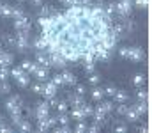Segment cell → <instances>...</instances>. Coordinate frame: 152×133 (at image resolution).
I'll return each instance as SVG.
<instances>
[{
	"label": "cell",
	"mask_w": 152,
	"mask_h": 133,
	"mask_svg": "<svg viewBox=\"0 0 152 133\" xmlns=\"http://www.w3.org/2000/svg\"><path fill=\"white\" fill-rule=\"evenodd\" d=\"M11 76L16 80V84H18L20 87H27V85L30 84V76H28L27 71L21 69V66H20V68H12V69H11Z\"/></svg>",
	"instance_id": "cell-1"
},
{
	"label": "cell",
	"mask_w": 152,
	"mask_h": 133,
	"mask_svg": "<svg viewBox=\"0 0 152 133\" xmlns=\"http://www.w3.org/2000/svg\"><path fill=\"white\" fill-rule=\"evenodd\" d=\"M133 11V0H118L115 5V12L122 18H127Z\"/></svg>",
	"instance_id": "cell-2"
},
{
	"label": "cell",
	"mask_w": 152,
	"mask_h": 133,
	"mask_svg": "<svg viewBox=\"0 0 152 133\" xmlns=\"http://www.w3.org/2000/svg\"><path fill=\"white\" fill-rule=\"evenodd\" d=\"M5 110L9 112V115L21 112V98H20V96H11V98L5 101Z\"/></svg>",
	"instance_id": "cell-3"
},
{
	"label": "cell",
	"mask_w": 152,
	"mask_h": 133,
	"mask_svg": "<svg viewBox=\"0 0 152 133\" xmlns=\"http://www.w3.org/2000/svg\"><path fill=\"white\" fill-rule=\"evenodd\" d=\"M50 57V68H55V69H64L67 66V60L60 55V53H48Z\"/></svg>",
	"instance_id": "cell-4"
},
{
	"label": "cell",
	"mask_w": 152,
	"mask_h": 133,
	"mask_svg": "<svg viewBox=\"0 0 152 133\" xmlns=\"http://www.w3.org/2000/svg\"><path fill=\"white\" fill-rule=\"evenodd\" d=\"M57 85L51 82V80H46V82H42V96H44V99H50V98H55L57 96Z\"/></svg>",
	"instance_id": "cell-5"
},
{
	"label": "cell",
	"mask_w": 152,
	"mask_h": 133,
	"mask_svg": "<svg viewBox=\"0 0 152 133\" xmlns=\"http://www.w3.org/2000/svg\"><path fill=\"white\" fill-rule=\"evenodd\" d=\"M32 76L37 80V82H46L50 78V68H44V66H37L36 71L32 73Z\"/></svg>",
	"instance_id": "cell-6"
},
{
	"label": "cell",
	"mask_w": 152,
	"mask_h": 133,
	"mask_svg": "<svg viewBox=\"0 0 152 133\" xmlns=\"http://www.w3.org/2000/svg\"><path fill=\"white\" fill-rule=\"evenodd\" d=\"M50 115V105H48V99L37 103L36 107V119H42V117H48Z\"/></svg>",
	"instance_id": "cell-7"
},
{
	"label": "cell",
	"mask_w": 152,
	"mask_h": 133,
	"mask_svg": "<svg viewBox=\"0 0 152 133\" xmlns=\"http://www.w3.org/2000/svg\"><path fill=\"white\" fill-rule=\"evenodd\" d=\"M127 59L133 60V62H140L143 59V50L140 46H129V53H127Z\"/></svg>",
	"instance_id": "cell-8"
},
{
	"label": "cell",
	"mask_w": 152,
	"mask_h": 133,
	"mask_svg": "<svg viewBox=\"0 0 152 133\" xmlns=\"http://www.w3.org/2000/svg\"><path fill=\"white\" fill-rule=\"evenodd\" d=\"M14 29L16 30H28L30 32V20L23 14L21 18H16L14 20Z\"/></svg>",
	"instance_id": "cell-9"
},
{
	"label": "cell",
	"mask_w": 152,
	"mask_h": 133,
	"mask_svg": "<svg viewBox=\"0 0 152 133\" xmlns=\"http://www.w3.org/2000/svg\"><path fill=\"white\" fill-rule=\"evenodd\" d=\"M92 117H94V123H97V124H104V121H106V112L103 110V107L99 105L97 108H94V114H92Z\"/></svg>",
	"instance_id": "cell-10"
},
{
	"label": "cell",
	"mask_w": 152,
	"mask_h": 133,
	"mask_svg": "<svg viewBox=\"0 0 152 133\" xmlns=\"http://www.w3.org/2000/svg\"><path fill=\"white\" fill-rule=\"evenodd\" d=\"M36 64L37 66H44V68H50V57L46 51H37L36 53Z\"/></svg>",
	"instance_id": "cell-11"
},
{
	"label": "cell",
	"mask_w": 152,
	"mask_h": 133,
	"mask_svg": "<svg viewBox=\"0 0 152 133\" xmlns=\"http://www.w3.org/2000/svg\"><path fill=\"white\" fill-rule=\"evenodd\" d=\"M124 117H126V121H127V123H136V121L140 119V114L134 110V107H133V108H131V107H127V110H126Z\"/></svg>",
	"instance_id": "cell-12"
},
{
	"label": "cell",
	"mask_w": 152,
	"mask_h": 133,
	"mask_svg": "<svg viewBox=\"0 0 152 133\" xmlns=\"http://www.w3.org/2000/svg\"><path fill=\"white\" fill-rule=\"evenodd\" d=\"M12 60H14L12 53L4 51V50L0 48V66H11V64H12Z\"/></svg>",
	"instance_id": "cell-13"
},
{
	"label": "cell",
	"mask_w": 152,
	"mask_h": 133,
	"mask_svg": "<svg viewBox=\"0 0 152 133\" xmlns=\"http://www.w3.org/2000/svg\"><path fill=\"white\" fill-rule=\"evenodd\" d=\"M67 103H69L71 107H80V105H81V103H85V101H83V96H81V94L71 92V94L67 96Z\"/></svg>",
	"instance_id": "cell-14"
},
{
	"label": "cell",
	"mask_w": 152,
	"mask_h": 133,
	"mask_svg": "<svg viewBox=\"0 0 152 133\" xmlns=\"http://www.w3.org/2000/svg\"><path fill=\"white\" fill-rule=\"evenodd\" d=\"M36 68H37L36 60H28V59H25V60L21 62V69H23V71H27L28 75H32V73L36 71Z\"/></svg>",
	"instance_id": "cell-15"
},
{
	"label": "cell",
	"mask_w": 152,
	"mask_h": 133,
	"mask_svg": "<svg viewBox=\"0 0 152 133\" xmlns=\"http://www.w3.org/2000/svg\"><path fill=\"white\" fill-rule=\"evenodd\" d=\"M62 78H64V85H75L76 84V75L71 71H62Z\"/></svg>",
	"instance_id": "cell-16"
},
{
	"label": "cell",
	"mask_w": 152,
	"mask_h": 133,
	"mask_svg": "<svg viewBox=\"0 0 152 133\" xmlns=\"http://www.w3.org/2000/svg\"><path fill=\"white\" fill-rule=\"evenodd\" d=\"M32 46H34V50L36 51H46V48H48V44H46V41L39 36V37H36L34 39V43H32Z\"/></svg>",
	"instance_id": "cell-17"
},
{
	"label": "cell",
	"mask_w": 152,
	"mask_h": 133,
	"mask_svg": "<svg viewBox=\"0 0 152 133\" xmlns=\"http://www.w3.org/2000/svg\"><path fill=\"white\" fill-rule=\"evenodd\" d=\"M112 98H113L117 103H126V101H127V94H126V90H122V89H117Z\"/></svg>",
	"instance_id": "cell-18"
},
{
	"label": "cell",
	"mask_w": 152,
	"mask_h": 133,
	"mask_svg": "<svg viewBox=\"0 0 152 133\" xmlns=\"http://www.w3.org/2000/svg\"><path fill=\"white\" fill-rule=\"evenodd\" d=\"M71 119H75V121H85V115H83V112H81V108L80 107H73V110H71V115H69Z\"/></svg>",
	"instance_id": "cell-19"
},
{
	"label": "cell",
	"mask_w": 152,
	"mask_h": 133,
	"mask_svg": "<svg viewBox=\"0 0 152 133\" xmlns=\"http://www.w3.org/2000/svg\"><path fill=\"white\" fill-rule=\"evenodd\" d=\"M11 9H12V5H9V4H5V2H0V16L11 18Z\"/></svg>",
	"instance_id": "cell-20"
},
{
	"label": "cell",
	"mask_w": 152,
	"mask_h": 133,
	"mask_svg": "<svg viewBox=\"0 0 152 133\" xmlns=\"http://www.w3.org/2000/svg\"><path fill=\"white\" fill-rule=\"evenodd\" d=\"M37 130L39 132H48V130H51V126H50V123H48V117L37 119Z\"/></svg>",
	"instance_id": "cell-21"
},
{
	"label": "cell",
	"mask_w": 152,
	"mask_h": 133,
	"mask_svg": "<svg viewBox=\"0 0 152 133\" xmlns=\"http://www.w3.org/2000/svg\"><path fill=\"white\" fill-rule=\"evenodd\" d=\"M103 98H104V90L101 87H96L94 85V89H92V99L94 101H101Z\"/></svg>",
	"instance_id": "cell-22"
},
{
	"label": "cell",
	"mask_w": 152,
	"mask_h": 133,
	"mask_svg": "<svg viewBox=\"0 0 152 133\" xmlns=\"http://www.w3.org/2000/svg\"><path fill=\"white\" fill-rule=\"evenodd\" d=\"M55 108H57V112H58V114H64V112H67V108H69V103H67L66 99H60V101H57Z\"/></svg>",
	"instance_id": "cell-23"
},
{
	"label": "cell",
	"mask_w": 152,
	"mask_h": 133,
	"mask_svg": "<svg viewBox=\"0 0 152 133\" xmlns=\"http://www.w3.org/2000/svg\"><path fill=\"white\" fill-rule=\"evenodd\" d=\"M80 108H81V112H83L85 119H87V117H92V114H94V108H92L90 105H87V103H81V105H80Z\"/></svg>",
	"instance_id": "cell-24"
},
{
	"label": "cell",
	"mask_w": 152,
	"mask_h": 133,
	"mask_svg": "<svg viewBox=\"0 0 152 133\" xmlns=\"http://www.w3.org/2000/svg\"><path fill=\"white\" fill-rule=\"evenodd\" d=\"M133 84H134L136 87H142V85L145 84V75H143V73L134 75V76H133Z\"/></svg>",
	"instance_id": "cell-25"
},
{
	"label": "cell",
	"mask_w": 152,
	"mask_h": 133,
	"mask_svg": "<svg viewBox=\"0 0 152 133\" xmlns=\"http://www.w3.org/2000/svg\"><path fill=\"white\" fill-rule=\"evenodd\" d=\"M134 110H136L140 115H145V114H147V101H138L136 107H134Z\"/></svg>",
	"instance_id": "cell-26"
},
{
	"label": "cell",
	"mask_w": 152,
	"mask_h": 133,
	"mask_svg": "<svg viewBox=\"0 0 152 133\" xmlns=\"http://www.w3.org/2000/svg\"><path fill=\"white\" fill-rule=\"evenodd\" d=\"M83 69H85L88 75L94 73V71H96V62H94V60H85V62H83Z\"/></svg>",
	"instance_id": "cell-27"
},
{
	"label": "cell",
	"mask_w": 152,
	"mask_h": 133,
	"mask_svg": "<svg viewBox=\"0 0 152 133\" xmlns=\"http://www.w3.org/2000/svg\"><path fill=\"white\" fill-rule=\"evenodd\" d=\"M20 132H32V124L28 123V121H25V119H21V123L16 126Z\"/></svg>",
	"instance_id": "cell-28"
},
{
	"label": "cell",
	"mask_w": 152,
	"mask_h": 133,
	"mask_svg": "<svg viewBox=\"0 0 152 133\" xmlns=\"http://www.w3.org/2000/svg\"><path fill=\"white\" fill-rule=\"evenodd\" d=\"M9 76H11L9 66H0V82H2V80H7Z\"/></svg>",
	"instance_id": "cell-29"
},
{
	"label": "cell",
	"mask_w": 152,
	"mask_h": 133,
	"mask_svg": "<svg viewBox=\"0 0 152 133\" xmlns=\"http://www.w3.org/2000/svg\"><path fill=\"white\" fill-rule=\"evenodd\" d=\"M51 82H53L57 87H62V85H64V78H62V73H55V75L51 76Z\"/></svg>",
	"instance_id": "cell-30"
},
{
	"label": "cell",
	"mask_w": 152,
	"mask_h": 133,
	"mask_svg": "<svg viewBox=\"0 0 152 133\" xmlns=\"http://www.w3.org/2000/svg\"><path fill=\"white\" fill-rule=\"evenodd\" d=\"M57 123H58V124H69V123H71V117H69L66 112H64V114H58V115H57Z\"/></svg>",
	"instance_id": "cell-31"
},
{
	"label": "cell",
	"mask_w": 152,
	"mask_h": 133,
	"mask_svg": "<svg viewBox=\"0 0 152 133\" xmlns=\"http://www.w3.org/2000/svg\"><path fill=\"white\" fill-rule=\"evenodd\" d=\"M99 105L103 107V110H104L106 114L113 112V103H112V101H108V99H106V101H103V99H101V103H99Z\"/></svg>",
	"instance_id": "cell-32"
},
{
	"label": "cell",
	"mask_w": 152,
	"mask_h": 133,
	"mask_svg": "<svg viewBox=\"0 0 152 133\" xmlns=\"http://www.w3.org/2000/svg\"><path fill=\"white\" fill-rule=\"evenodd\" d=\"M85 132H87V124H85V121H76L75 133H85Z\"/></svg>",
	"instance_id": "cell-33"
},
{
	"label": "cell",
	"mask_w": 152,
	"mask_h": 133,
	"mask_svg": "<svg viewBox=\"0 0 152 133\" xmlns=\"http://www.w3.org/2000/svg\"><path fill=\"white\" fill-rule=\"evenodd\" d=\"M51 14V7L50 5H39V16H50Z\"/></svg>",
	"instance_id": "cell-34"
},
{
	"label": "cell",
	"mask_w": 152,
	"mask_h": 133,
	"mask_svg": "<svg viewBox=\"0 0 152 133\" xmlns=\"http://www.w3.org/2000/svg\"><path fill=\"white\" fill-rule=\"evenodd\" d=\"M87 78H88V84H90V85H97V84H99V80H101V78H99V75H97L96 71H94V73H90Z\"/></svg>",
	"instance_id": "cell-35"
},
{
	"label": "cell",
	"mask_w": 152,
	"mask_h": 133,
	"mask_svg": "<svg viewBox=\"0 0 152 133\" xmlns=\"http://www.w3.org/2000/svg\"><path fill=\"white\" fill-rule=\"evenodd\" d=\"M21 16H23V9L21 7H12L11 9V18L16 20V18H21Z\"/></svg>",
	"instance_id": "cell-36"
},
{
	"label": "cell",
	"mask_w": 152,
	"mask_h": 133,
	"mask_svg": "<svg viewBox=\"0 0 152 133\" xmlns=\"http://www.w3.org/2000/svg\"><path fill=\"white\" fill-rule=\"evenodd\" d=\"M11 123H12V126L16 128V126L21 123V112H18V114H11Z\"/></svg>",
	"instance_id": "cell-37"
},
{
	"label": "cell",
	"mask_w": 152,
	"mask_h": 133,
	"mask_svg": "<svg viewBox=\"0 0 152 133\" xmlns=\"http://www.w3.org/2000/svg\"><path fill=\"white\" fill-rule=\"evenodd\" d=\"M99 130H101V124H97V123L87 124V132L88 133H99Z\"/></svg>",
	"instance_id": "cell-38"
},
{
	"label": "cell",
	"mask_w": 152,
	"mask_h": 133,
	"mask_svg": "<svg viewBox=\"0 0 152 133\" xmlns=\"http://www.w3.org/2000/svg\"><path fill=\"white\" fill-rule=\"evenodd\" d=\"M9 90H11V87H9V84H7V80H2L0 82V94L4 96V94H9Z\"/></svg>",
	"instance_id": "cell-39"
},
{
	"label": "cell",
	"mask_w": 152,
	"mask_h": 133,
	"mask_svg": "<svg viewBox=\"0 0 152 133\" xmlns=\"http://www.w3.org/2000/svg\"><path fill=\"white\" fill-rule=\"evenodd\" d=\"M136 98H138V101H147V90L145 89H138Z\"/></svg>",
	"instance_id": "cell-40"
},
{
	"label": "cell",
	"mask_w": 152,
	"mask_h": 133,
	"mask_svg": "<svg viewBox=\"0 0 152 133\" xmlns=\"http://www.w3.org/2000/svg\"><path fill=\"white\" fill-rule=\"evenodd\" d=\"M126 110H127V105H126V103H117V114H118V115H124Z\"/></svg>",
	"instance_id": "cell-41"
},
{
	"label": "cell",
	"mask_w": 152,
	"mask_h": 133,
	"mask_svg": "<svg viewBox=\"0 0 152 133\" xmlns=\"http://www.w3.org/2000/svg\"><path fill=\"white\" fill-rule=\"evenodd\" d=\"M103 90H104V96H110V98H112V96L115 94V90H117V87H113V85H106Z\"/></svg>",
	"instance_id": "cell-42"
},
{
	"label": "cell",
	"mask_w": 152,
	"mask_h": 133,
	"mask_svg": "<svg viewBox=\"0 0 152 133\" xmlns=\"http://www.w3.org/2000/svg\"><path fill=\"white\" fill-rule=\"evenodd\" d=\"M127 53H129V46H120L118 48V55L122 59H127Z\"/></svg>",
	"instance_id": "cell-43"
},
{
	"label": "cell",
	"mask_w": 152,
	"mask_h": 133,
	"mask_svg": "<svg viewBox=\"0 0 152 133\" xmlns=\"http://www.w3.org/2000/svg\"><path fill=\"white\" fill-rule=\"evenodd\" d=\"M113 132L115 133H126L127 132V126L126 124H117V126H113Z\"/></svg>",
	"instance_id": "cell-44"
},
{
	"label": "cell",
	"mask_w": 152,
	"mask_h": 133,
	"mask_svg": "<svg viewBox=\"0 0 152 133\" xmlns=\"http://www.w3.org/2000/svg\"><path fill=\"white\" fill-rule=\"evenodd\" d=\"M32 90H34L36 94H42V82H37V84H34V85H32Z\"/></svg>",
	"instance_id": "cell-45"
},
{
	"label": "cell",
	"mask_w": 152,
	"mask_h": 133,
	"mask_svg": "<svg viewBox=\"0 0 152 133\" xmlns=\"http://www.w3.org/2000/svg\"><path fill=\"white\" fill-rule=\"evenodd\" d=\"M133 4H136V7H140V9H145L147 4H149V0H134Z\"/></svg>",
	"instance_id": "cell-46"
},
{
	"label": "cell",
	"mask_w": 152,
	"mask_h": 133,
	"mask_svg": "<svg viewBox=\"0 0 152 133\" xmlns=\"http://www.w3.org/2000/svg\"><path fill=\"white\" fill-rule=\"evenodd\" d=\"M11 132H12V128H11V126H5L4 123L0 124V133H11Z\"/></svg>",
	"instance_id": "cell-47"
},
{
	"label": "cell",
	"mask_w": 152,
	"mask_h": 133,
	"mask_svg": "<svg viewBox=\"0 0 152 133\" xmlns=\"http://www.w3.org/2000/svg\"><path fill=\"white\" fill-rule=\"evenodd\" d=\"M85 92H87V89L83 87V85H76V94H81L83 96Z\"/></svg>",
	"instance_id": "cell-48"
},
{
	"label": "cell",
	"mask_w": 152,
	"mask_h": 133,
	"mask_svg": "<svg viewBox=\"0 0 152 133\" xmlns=\"http://www.w3.org/2000/svg\"><path fill=\"white\" fill-rule=\"evenodd\" d=\"M48 123H50V126H51V128L58 124V123H57V117H50V115H48Z\"/></svg>",
	"instance_id": "cell-49"
},
{
	"label": "cell",
	"mask_w": 152,
	"mask_h": 133,
	"mask_svg": "<svg viewBox=\"0 0 152 133\" xmlns=\"http://www.w3.org/2000/svg\"><path fill=\"white\" fill-rule=\"evenodd\" d=\"M30 4H32V5H42V4H44V0H30Z\"/></svg>",
	"instance_id": "cell-50"
},
{
	"label": "cell",
	"mask_w": 152,
	"mask_h": 133,
	"mask_svg": "<svg viewBox=\"0 0 152 133\" xmlns=\"http://www.w3.org/2000/svg\"><path fill=\"white\" fill-rule=\"evenodd\" d=\"M138 132H142V133H147V132H149V128H147V126H140V128H138Z\"/></svg>",
	"instance_id": "cell-51"
},
{
	"label": "cell",
	"mask_w": 152,
	"mask_h": 133,
	"mask_svg": "<svg viewBox=\"0 0 152 133\" xmlns=\"http://www.w3.org/2000/svg\"><path fill=\"white\" fill-rule=\"evenodd\" d=\"M60 2H62V4H64V2H66V0H60Z\"/></svg>",
	"instance_id": "cell-52"
},
{
	"label": "cell",
	"mask_w": 152,
	"mask_h": 133,
	"mask_svg": "<svg viewBox=\"0 0 152 133\" xmlns=\"http://www.w3.org/2000/svg\"><path fill=\"white\" fill-rule=\"evenodd\" d=\"M18 2H25V0H18Z\"/></svg>",
	"instance_id": "cell-53"
},
{
	"label": "cell",
	"mask_w": 152,
	"mask_h": 133,
	"mask_svg": "<svg viewBox=\"0 0 152 133\" xmlns=\"http://www.w3.org/2000/svg\"><path fill=\"white\" fill-rule=\"evenodd\" d=\"M0 124H2V119H0Z\"/></svg>",
	"instance_id": "cell-54"
}]
</instances>
